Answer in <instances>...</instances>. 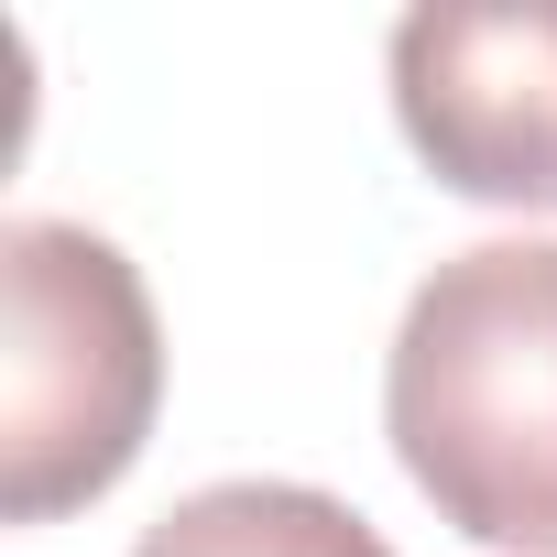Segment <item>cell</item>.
Listing matches in <instances>:
<instances>
[{
	"label": "cell",
	"mask_w": 557,
	"mask_h": 557,
	"mask_svg": "<svg viewBox=\"0 0 557 557\" xmlns=\"http://www.w3.org/2000/svg\"><path fill=\"white\" fill-rule=\"evenodd\" d=\"M383 437L437 524L557 557V240H470L405 296Z\"/></svg>",
	"instance_id": "1"
},
{
	"label": "cell",
	"mask_w": 557,
	"mask_h": 557,
	"mask_svg": "<svg viewBox=\"0 0 557 557\" xmlns=\"http://www.w3.org/2000/svg\"><path fill=\"white\" fill-rule=\"evenodd\" d=\"M164 405V329L121 240L77 219L0 230V513L55 524L99 503Z\"/></svg>",
	"instance_id": "2"
},
{
	"label": "cell",
	"mask_w": 557,
	"mask_h": 557,
	"mask_svg": "<svg viewBox=\"0 0 557 557\" xmlns=\"http://www.w3.org/2000/svg\"><path fill=\"white\" fill-rule=\"evenodd\" d=\"M394 121L448 197L557 219V0H426V12H405Z\"/></svg>",
	"instance_id": "3"
},
{
	"label": "cell",
	"mask_w": 557,
	"mask_h": 557,
	"mask_svg": "<svg viewBox=\"0 0 557 557\" xmlns=\"http://www.w3.org/2000/svg\"><path fill=\"white\" fill-rule=\"evenodd\" d=\"M132 557H394L339 492L307 481H208L143 524Z\"/></svg>",
	"instance_id": "4"
}]
</instances>
